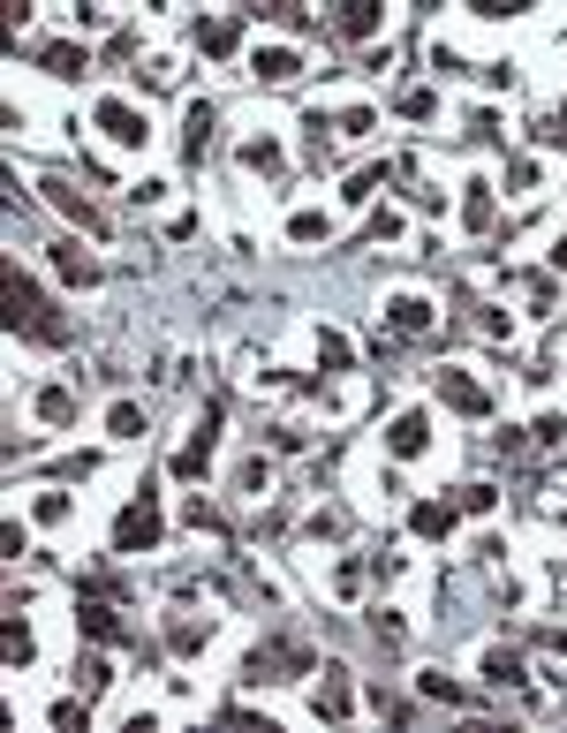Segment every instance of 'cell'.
Segmentation results:
<instances>
[{
    "label": "cell",
    "mask_w": 567,
    "mask_h": 733,
    "mask_svg": "<svg viewBox=\"0 0 567 733\" xmlns=\"http://www.w3.org/2000/svg\"><path fill=\"white\" fill-rule=\"evenodd\" d=\"M46 197H53V204H61V212H76V220H84V227H91V235H99V227H107V220H99V212H91V204H84V189H69V182H46Z\"/></svg>",
    "instance_id": "16"
},
{
    "label": "cell",
    "mask_w": 567,
    "mask_h": 733,
    "mask_svg": "<svg viewBox=\"0 0 567 733\" xmlns=\"http://www.w3.org/2000/svg\"><path fill=\"white\" fill-rule=\"evenodd\" d=\"M303 673H318V658H310L303 635H281V643H266L250 658V681H303Z\"/></svg>",
    "instance_id": "2"
},
{
    "label": "cell",
    "mask_w": 567,
    "mask_h": 733,
    "mask_svg": "<svg viewBox=\"0 0 567 733\" xmlns=\"http://www.w3.org/2000/svg\"><path fill=\"white\" fill-rule=\"evenodd\" d=\"M333 30H341V38H371V30H379V0H341Z\"/></svg>",
    "instance_id": "8"
},
{
    "label": "cell",
    "mask_w": 567,
    "mask_h": 733,
    "mask_svg": "<svg viewBox=\"0 0 567 733\" xmlns=\"http://www.w3.org/2000/svg\"><path fill=\"white\" fill-rule=\"evenodd\" d=\"M461 220H469V227H492V182H469V197H461Z\"/></svg>",
    "instance_id": "20"
},
{
    "label": "cell",
    "mask_w": 567,
    "mask_h": 733,
    "mask_svg": "<svg viewBox=\"0 0 567 733\" xmlns=\"http://www.w3.org/2000/svg\"><path fill=\"white\" fill-rule=\"evenodd\" d=\"M386 325H394V333H424L431 302H424V295H394V302H386Z\"/></svg>",
    "instance_id": "10"
},
{
    "label": "cell",
    "mask_w": 567,
    "mask_h": 733,
    "mask_svg": "<svg viewBox=\"0 0 567 733\" xmlns=\"http://www.w3.org/2000/svg\"><path fill=\"white\" fill-rule=\"evenodd\" d=\"M439 401H446V409H461V417H484V409H492V394H484L469 371H439Z\"/></svg>",
    "instance_id": "5"
},
{
    "label": "cell",
    "mask_w": 567,
    "mask_h": 733,
    "mask_svg": "<svg viewBox=\"0 0 567 733\" xmlns=\"http://www.w3.org/2000/svg\"><path fill=\"white\" fill-rule=\"evenodd\" d=\"M310 711H318V719H348V681H341V666H325V688H318Z\"/></svg>",
    "instance_id": "15"
},
{
    "label": "cell",
    "mask_w": 567,
    "mask_h": 733,
    "mask_svg": "<svg viewBox=\"0 0 567 733\" xmlns=\"http://www.w3.org/2000/svg\"><path fill=\"white\" fill-rule=\"evenodd\" d=\"M530 439H538V446H560L567 424H560V417H538V424H530Z\"/></svg>",
    "instance_id": "27"
},
{
    "label": "cell",
    "mask_w": 567,
    "mask_h": 733,
    "mask_svg": "<svg viewBox=\"0 0 567 733\" xmlns=\"http://www.w3.org/2000/svg\"><path fill=\"white\" fill-rule=\"evenodd\" d=\"M402 114H409V122H424V114H431V91H424V84H417V91H402Z\"/></svg>",
    "instance_id": "30"
},
{
    "label": "cell",
    "mask_w": 567,
    "mask_h": 733,
    "mask_svg": "<svg viewBox=\"0 0 567 733\" xmlns=\"http://www.w3.org/2000/svg\"><path fill=\"white\" fill-rule=\"evenodd\" d=\"M53 273H61V281H84V288H91V281H99V258H84L76 243H61V250H53Z\"/></svg>",
    "instance_id": "14"
},
{
    "label": "cell",
    "mask_w": 567,
    "mask_h": 733,
    "mask_svg": "<svg viewBox=\"0 0 567 733\" xmlns=\"http://www.w3.org/2000/svg\"><path fill=\"white\" fill-rule=\"evenodd\" d=\"M318 363H325V371H348V363H356V348H348L341 333H325V340H318Z\"/></svg>",
    "instance_id": "23"
},
{
    "label": "cell",
    "mask_w": 567,
    "mask_h": 733,
    "mask_svg": "<svg viewBox=\"0 0 567 733\" xmlns=\"http://www.w3.org/2000/svg\"><path fill=\"white\" fill-rule=\"evenodd\" d=\"M151 545H159V499L137 492L122 507V522H114V552H151Z\"/></svg>",
    "instance_id": "3"
},
{
    "label": "cell",
    "mask_w": 567,
    "mask_h": 733,
    "mask_svg": "<svg viewBox=\"0 0 567 733\" xmlns=\"http://www.w3.org/2000/svg\"><path fill=\"white\" fill-rule=\"evenodd\" d=\"M212 446H220V401L197 417V432L182 439V454H174V476L189 484V476H205V461H212Z\"/></svg>",
    "instance_id": "4"
},
{
    "label": "cell",
    "mask_w": 567,
    "mask_h": 733,
    "mask_svg": "<svg viewBox=\"0 0 567 733\" xmlns=\"http://www.w3.org/2000/svg\"><path fill=\"white\" fill-rule=\"evenodd\" d=\"M492 499H500V492H492V484H461V507H469V514H484V507H492Z\"/></svg>",
    "instance_id": "28"
},
{
    "label": "cell",
    "mask_w": 567,
    "mask_h": 733,
    "mask_svg": "<svg viewBox=\"0 0 567 733\" xmlns=\"http://www.w3.org/2000/svg\"><path fill=\"white\" fill-rule=\"evenodd\" d=\"M417 688H424V696H446V704H461V688H454V681H446V673H424V681H417Z\"/></svg>",
    "instance_id": "31"
},
{
    "label": "cell",
    "mask_w": 567,
    "mask_h": 733,
    "mask_svg": "<svg viewBox=\"0 0 567 733\" xmlns=\"http://www.w3.org/2000/svg\"><path fill=\"white\" fill-rule=\"evenodd\" d=\"M197 46H205V53H235V46H243V23H235V15H212V23H197Z\"/></svg>",
    "instance_id": "11"
},
{
    "label": "cell",
    "mask_w": 567,
    "mask_h": 733,
    "mask_svg": "<svg viewBox=\"0 0 567 733\" xmlns=\"http://www.w3.org/2000/svg\"><path fill=\"white\" fill-rule=\"evenodd\" d=\"M553 265H560V273H567V243H560V250H553Z\"/></svg>",
    "instance_id": "32"
},
{
    "label": "cell",
    "mask_w": 567,
    "mask_h": 733,
    "mask_svg": "<svg viewBox=\"0 0 567 733\" xmlns=\"http://www.w3.org/2000/svg\"><path fill=\"white\" fill-rule=\"evenodd\" d=\"M424 439H431V424L417 417V409H402V417H394V432H386V446H394L402 461H409V454H424Z\"/></svg>",
    "instance_id": "9"
},
{
    "label": "cell",
    "mask_w": 567,
    "mask_h": 733,
    "mask_svg": "<svg viewBox=\"0 0 567 733\" xmlns=\"http://www.w3.org/2000/svg\"><path fill=\"white\" fill-rule=\"evenodd\" d=\"M38 417H46V424H69V417H76V401H69L61 386H46V394H38Z\"/></svg>",
    "instance_id": "24"
},
{
    "label": "cell",
    "mask_w": 567,
    "mask_h": 733,
    "mask_svg": "<svg viewBox=\"0 0 567 733\" xmlns=\"http://www.w3.org/2000/svg\"><path fill=\"white\" fill-rule=\"evenodd\" d=\"M99 129L114 137V145H144L151 129H144V114L130 107V99H99Z\"/></svg>",
    "instance_id": "6"
},
{
    "label": "cell",
    "mask_w": 567,
    "mask_h": 733,
    "mask_svg": "<svg viewBox=\"0 0 567 733\" xmlns=\"http://www.w3.org/2000/svg\"><path fill=\"white\" fill-rule=\"evenodd\" d=\"M8 666H30V628L8 620Z\"/></svg>",
    "instance_id": "26"
},
{
    "label": "cell",
    "mask_w": 567,
    "mask_h": 733,
    "mask_svg": "<svg viewBox=\"0 0 567 733\" xmlns=\"http://www.w3.org/2000/svg\"><path fill=\"white\" fill-rule=\"evenodd\" d=\"M409 522H417V537H446V530H454V507H446V499H424Z\"/></svg>",
    "instance_id": "17"
},
{
    "label": "cell",
    "mask_w": 567,
    "mask_h": 733,
    "mask_svg": "<svg viewBox=\"0 0 567 733\" xmlns=\"http://www.w3.org/2000/svg\"><path fill=\"white\" fill-rule=\"evenodd\" d=\"M484 681L515 688V681H522V658H515V650H484Z\"/></svg>",
    "instance_id": "21"
},
{
    "label": "cell",
    "mask_w": 567,
    "mask_h": 733,
    "mask_svg": "<svg viewBox=\"0 0 567 733\" xmlns=\"http://www.w3.org/2000/svg\"><path fill=\"white\" fill-rule=\"evenodd\" d=\"M250 76H258V84H295V76H303V53H295V46H258V53H250Z\"/></svg>",
    "instance_id": "7"
},
{
    "label": "cell",
    "mask_w": 567,
    "mask_h": 733,
    "mask_svg": "<svg viewBox=\"0 0 567 733\" xmlns=\"http://www.w3.org/2000/svg\"><path fill=\"white\" fill-rule=\"evenodd\" d=\"M379 182H386V166H363V174H356L341 197H348V204H371V197H379Z\"/></svg>",
    "instance_id": "22"
},
{
    "label": "cell",
    "mask_w": 567,
    "mask_h": 733,
    "mask_svg": "<svg viewBox=\"0 0 567 733\" xmlns=\"http://www.w3.org/2000/svg\"><path fill=\"white\" fill-rule=\"evenodd\" d=\"M287 235H295V243H318V235H325V212H295Z\"/></svg>",
    "instance_id": "25"
},
{
    "label": "cell",
    "mask_w": 567,
    "mask_h": 733,
    "mask_svg": "<svg viewBox=\"0 0 567 733\" xmlns=\"http://www.w3.org/2000/svg\"><path fill=\"white\" fill-rule=\"evenodd\" d=\"M38 522H69V492H46V499H38Z\"/></svg>",
    "instance_id": "29"
},
{
    "label": "cell",
    "mask_w": 567,
    "mask_h": 733,
    "mask_svg": "<svg viewBox=\"0 0 567 733\" xmlns=\"http://www.w3.org/2000/svg\"><path fill=\"white\" fill-rule=\"evenodd\" d=\"M8 333H30V340H53V348H61L76 325L53 310V295L38 288V281H23V273L8 265Z\"/></svg>",
    "instance_id": "1"
},
{
    "label": "cell",
    "mask_w": 567,
    "mask_h": 733,
    "mask_svg": "<svg viewBox=\"0 0 567 733\" xmlns=\"http://www.w3.org/2000/svg\"><path fill=\"white\" fill-rule=\"evenodd\" d=\"M182 151H189V159H205V151H212V107H205V99H197V107H189V122H182Z\"/></svg>",
    "instance_id": "12"
},
{
    "label": "cell",
    "mask_w": 567,
    "mask_h": 733,
    "mask_svg": "<svg viewBox=\"0 0 567 733\" xmlns=\"http://www.w3.org/2000/svg\"><path fill=\"white\" fill-rule=\"evenodd\" d=\"M243 166H258V174H281V166H287V151L273 145V137H250V145H243Z\"/></svg>",
    "instance_id": "18"
},
{
    "label": "cell",
    "mask_w": 567,
    "mask_h": 733,
    "mask_svg": "<svg viewBox=\"0 0 567 733\" xmlns=\"http://www.w3.org/2000/svg\"><path fill=\"white\" fill-rule=\"evenodd\" d=\"M107 432H114V439H144V409L137 401H114V409H107Z\"/></svg>",
    "instance_id": "19"
},
{
    "label": "cell",
    "mask_w": 567,
    "mask_h": 733,
    "mask_svg": "<svg viewBox=\"0 0 567 733\" xmlns=\"http://www.w3.org/2000/svg\"><path fill=\"white\" fill-rule=\"evenodd\" d=\"M38 61H46V76H84V69H91L84 46H38Z\"/></svg>",
    "instance_id": "13"
}]
</instances>
